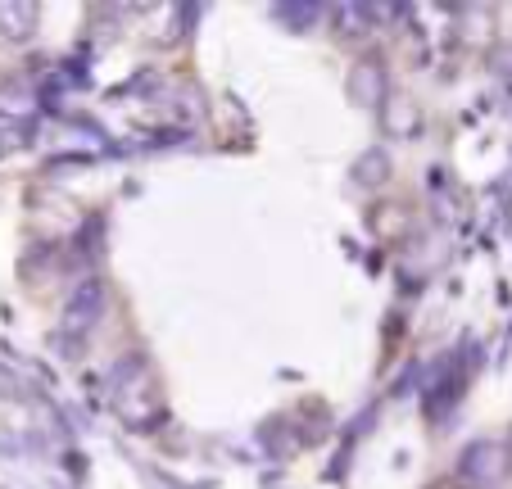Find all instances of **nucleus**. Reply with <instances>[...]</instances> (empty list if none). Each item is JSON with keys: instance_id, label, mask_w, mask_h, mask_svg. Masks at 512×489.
Listing matches in <instances>:
<instances>
[{"instance_id": "f03ea898", "label": "nucleus", "mask_w": 512, "mask_h": 489, "mask_svg": "<svg viewBox=\"0 0 512 489\" xmlns=\"http://www.w3.org/2000/svg\"><path fill=\"white\" fill-rule=\"evenodd\" d=\"M503 467H508V453L499 444H472L463 453V476L476 480V485H494L503 476Z\"/></svg>"}, {"instance_id": "20e7f679", "label": "nucleus", "mask_w": 512, "mask_h": 489, "mask_svg": "<svg viewBox=\"0 0 512 489\" xmlns=\"http://www.w3.org/2000/svg\"><path fill=\"white\" fill-rule=\"evenodd\" d=\"M313 14H322L318 5H281V19H313Z\"/></svg>"}, {"instance_id": "f257e3e1", "label": "nucleus", "mask_w": 512, "mask_h": 489, "mask_svg": "<svg viewBox=\"0 0 512 489\" xmlns=\"http://www.w3.org/2000/svg\"><path fill=\"white\" fill-rule=\"evenodd\" d=\"M100 313H105V286H100L96 277L78 281L73 295H68V304H64V326L82 336V331H91V326L100 322Z\"/></svg>"}, {"instance_id": "7ed1b4c3", "label": "nucleus", "mask_w": 512, "mask_h": 489, "mask_svg": "<svg viewBox=\"0 0 512 489\" xmlns=\"http://www.w3.org/2000/svg\"><path fill=\"white\" fill-rule=\"evenodd\" d=\"M0 32L10 41H28L32 32H37V5H28V0L14 5V0H5V5H0Z\"/></svg>"}]
</instances>
